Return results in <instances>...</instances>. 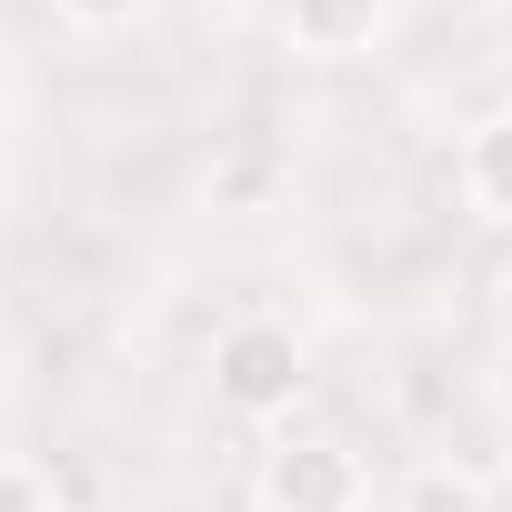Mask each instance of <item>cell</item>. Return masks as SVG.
Instances as JSON below:
<instances>
[{
  "label": "cell",
  "instance_id": "3957f363",
  "mask_svg": "<svg viewBox=\"0 0 512 512\" xmlns=\"http://www.w3.org/2000/svg\"><path fill=\"white\" fill-rule=\"evenodd\" d=\"M282 31H292L312 61H352V51H372V31H382V0H282Z\"/></svg>",
  "mask_w": 512,
  "mask_h": 512
},
{
  "label": "cell",
  "instance_id": "7a4b0ae2",
  "mask_svg": "<svg viewBox=\"0 0 512 512\" xmlns=\"http://www.w3.org/2000/svg\"><path fill=\"white\" fill-rule=\"evenodd\" d=\"M262 502L272 512H362L372 502V462L342 432H292L262 452Z\"/></svg>",
  "mask_w": 512,
  "mask_h": 512
},
{
  "label": "cell",
  "instance_id": "8992f818",
  "mask_svg": "<svg viewBox=\"0 0 512 512\" xmlns=\"http://www.w3.org/2000/svg\"><path fill=\"white\" fill-rule=\"evenodd\" d=\"M61 21H81V31H121V21H141L151 0H51Z\"/></svg>",
  "mask_w": 512,
  "mask_h": 512
},
{
  "label": "cell",
  "instance_id": "6da1fadb",
  "mask_svg": "<svg viewBox=\"0 0 512 512\" xmlns=\"http://www.w3.org/2000/svg\"><path fill=\"white\" fill-rule=\"evenodd\" d=\"M302 382H312V352H302L292 322H272V312L221 322V342H211V402L231 422H282L302 402Z\"/></svg>",
  "mask_w": 512,
  "mask_h": 512
},
{
  "label": "cell",
  "instance_id": "277c9868",
  "mask_svg": "<svg viewBox=\"0 0 512 512\" xmlns=\"http://www.w3.org/2000/svg\"><path fill=\"white\" fill-rule=\"evenodd\" d=\"M462 191H472L482 221H512V111L472 121V141H462Z\"/></svg>",
  "mask_w": 512,
  "mask_h": 512
},
{
  "label": "cell",
  "instance_id": "52a82bcc",
  "mask_svg": "<svg viewBox=\"0 0 512 512\" xmlns=\"http://www.w3.org/2000/svg\"><path fill=\"white\" fill-rule=\"evenodd\" d=\"M0 512H51V482L31 462H0Z\"/></svg>",
  "mask_w": 512,
  "mask_h": 512
},
{
  "label": "cell",
  "instance_id": "ba28073f",
  "mask_svg": "<svg viewBox=\"0 0 512 512\" xmlns=\"http://www.w3.org/2000/svg\"><path fill=\"white\" fill-rule=\"evenodd\" d=\"M492 322H502V342H512V262H502V282H492Z\"/></svg>",
  "mask_w": 512,
  "mask_h": 512
},
{
  "label": "cell",
  "instance_id": "5b68a950",
  "mask_svg": "<svg viewBox=\"0 0 512 512\" xmlns=\"http://www.w3.org/2000/svg\"><path fill=\"white\" fill-rule=\"evenodd\" d=\"M402 512H482V482L452 472V462H422V472L402 482Z\"/></svg>",
  "mask_w": 512,
  "mask_h": 512
}]
</instances>
